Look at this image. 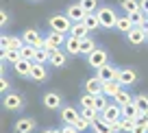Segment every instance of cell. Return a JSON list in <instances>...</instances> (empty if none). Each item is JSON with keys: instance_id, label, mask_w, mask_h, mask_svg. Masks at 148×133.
<instances>
[{"instance_id": "6da1fadb", "label": "cell", "mask_w": 148, "mask_h": 133, "mask_svg": "<svg viewBox=\"0 0 148 133\" xmlns=\"http://www.w3.org/2000/svg\"><path fill=\"white\" fill-rule=\"evenodd\" d=\"M96 15H98V20H100V26H105V28H113L116 22H118V18H120V15H116V11L111 9V7H100V9L96 11Z\"/></svg>"}, {"instance_id": "7a4b0ae2", "label": "cell", "mask_w": 148, "mask_h": 133, "mask_svg": "<svg viewBox=\"0 0 148 133\" xmlns=\"http://www.w3.org/2000/svg\"><path fill=\"white\" fill-rule=\"evenodd\" d=\"M22 39L26 46H33V48H44V44H46V39H44L39 33L35 31V28H28V31L22 33Z\"/></svg>"}, {"instance_id": "3957f363", "label": "cell", "mask_w": 148, "mask_h": 133, "mask_svg": "<svg viewBox=\"0 0 148 133\" xmlns=\"http://www.w3.org/2000/svg\"><path fill=\"white\" fill-rule=\"evenodd\" d=\"M65 41V33H57V31H52L50 35L46 37V44H44V48L46 50H50V55L55 50H59V46Z\"/></svg>"}, {"instance_id": "277c9868", "label": "cell", "mask_w": 148, "mask_h": 133, "mask_svg": "<svg viewBox=\"0 0 148 133\" xmlns=\"http://www.w3.org/2000/svg\"><path fill=\"white\" fill-rule=\"evenodd\" d=\"M102 120L105 122H116V120H122V107L120 105H116V103H109V107H107L105 111H102Z\"/></svg>"}, {"instance_id": "5b68a950", "label": "cell", "mask_w": 148, "mask_h": 133, "mask_svg": "<svg viewBox=\"0 0 148 133\" xmlns=\"http://www.w3.org/2000/svg\"><path fill=\"white\" fill-rule=\"evenodd\" d=\"M50 28L52 31H57V33H68L70 28V18L68 15H52L50 18Z\"/></svg>"}, {"instance_id": "8992f818", "label": "cell", "mask_w": 148, "mask_h": 133, "mask_svg": "<svg viewBox=\"0 0 148 133\" xmlns=\"http://www.w3.org/2000/svg\"><path fill=\"white\" fill-rule=\"evenodd\" d=\"M118 72H120L118 68H113L111 63H105L102 68H98V79H100L102 83H107V81H118Z\"/></svg>"}, {"instance_id": "52a82bcc", "label": "cell", "mask_w": 148, "mask_h": 133, "mask_svg": "<svg viewBox=\"0 0 148 133\" xmlns=\"http://www.w3.org/2000/svg\"><path fill=\"white\" fill-rule=\"evenodd\" d=\"M126 37H129V41H131V44H135V46H139V44L148 41V33L144 31L142 26H133L129 33H126Z\"/></svg>"}, {"instance_id": "ba28073f", "label": "cell", "mask_w": 148, "mask_h": 133, "mask_svg": "<svg viewBox=\"0 0 148 133\" xmlns=\"http://www.w3.org/2000/svg\"><path fill=\"white\" fill-rule=\"evenodd\" d=\"M87 63L92 65V68H96V70L102 68V65L107 63V50H98V48H96V50L87 57Z\"/></svg>"}, {"instance_id": "9c48e42d", "label": "cell", "mask_w": 148, "mask_h": 133, "mask_svg": "<svg viewBox=\"0 0 148 133\" xmlns=\"http://www.w3.org/2000/svg\"><path fill=\"white\" fill-rule=\"evenodd\" d=\"M65 15H68L72 22H83L85 15H87V11H85L81 5H70V7H68V13H65Z\"/></svg>"}, {"instance_id": "30bf717a", "label": "cell", "mask_w": 148, "mask_h": 133, "mask_svg": "<svg viewBox=\"0 0 148 133\" xmlns=\"http://www.w3.org/2000/svg\"><path fill=\"white\" fill-rule=\"evenodd\" d=\"M85 94H92V96H98V94H102V81H100L98 76L87 79V83H85Z\"/></svg>"}, {"instance_id": "8fae6325", "label": "cell", "mask_w": 148, "mask_h": 133, "mask_svg": "<svg viewBox=\"0 0 148 133\" xmlns=\"http://www.w3.org/2000/svg\"><path fill=\"white\" fill-rule=\"evenodd\" d=\"M118 81H120L122 85H133V83L137 81V74H135V70L124 68V70H120V72H118Z\"/></svg>"}, {"instance_id": "7c38bea8", "label": "cell", "mask_w": 148, "mask_h": 133, "mask_svg": "<svg viewBox=\"0 0 148 133\" xmlns=\"http://www.w3.org/2000/svg\"><path fill=\"white\" fill-rule=\"evenodd\" d=\"M120 90H122V83L120 81H107V83H102V94H105V96L113 98Z\"/></svg>"}, {"instance_id": "4fadbf2b", "label": "cell", "mask_w": 148, "mask_h": 133, "mask_svg": "<svg viewBox=\"0 0 148 133\" xmlns=\"http://www.w3.org/2000/svg\"><path fill=\"white\" fill-rule=\"evenodd\" d=\"M24 105V98L20 94H7L5 96V107L7 109H20Z\"/></svg>"}, {"instance_id": "5bb4252c", "label": "cell", "mask_w": 148, "mask_h": 133, "mask_svg": "<svg viewBox=\"0 0 148 133\" xmlns=\"http://www.w3.org/2000/svg\"><path fill=\"white\" fill-rule=\"evenodd\" d=\"M33 63H35V61L20 59L18 63H15V70H18V74H20V76H31V72H33Z\"/></svg>"}, {"instance_id": "9a60e30c", "label": "cell", "mask_w": 148, "mask_h": 133, "mask_svg": "<svg viewBox=\"0 0 148 133\" xmlns=\"http://www.w3.org/2000/svg\"><path fill=\"white\" fill-rule=\"evenodd\" d=\"M33 129H35V120L33 118H22L15 122V131L18 133H31Z\"/></svg>"}, {"instance_id": "2e32d148", "label": "cell", "mask_w": 148, "mask_h": 133, "mask_svg": "<svg viewBox=\"0 0 148 133\" xmlns=\"http://www.w3.org/2000/svg\"><path fill=\"white\" fill-rule=\"evenodd\" d=\"M79 116H81V114L74 109V107H65V109L61 111V120H63L65 124H74L76 120H79Z\"/></svg>"}, {"instance_id": "e0dca14e", "label": "cell", "mask_w": 148, "mask_h": 133, "mask_svg": "<svg viewBox=\"0 0 148 133\" xmlns=\"http://www.w3.org/2000/svg\"><path fill=\"white\" fill-rule=\"evenodd\" d=\"M139 116H144V114H142V111L137 109V105H135V101H133V103H129V105H124V107H122V118H135V120H137Z\"/></svg>"}, {"instance_id": "ac0fdd59", "label": "cell", "mask_w": 148, "mask_h": 133, "mask_svg": "<svg viewBox=\"0 0 148 133\" xmlns=\"http://www.w3.org/2000/svg\"><path fill=\"white\" fill-rule=\"evenodd\" d=\"M65 48L70 50V55H79L81 52V37L70 35L68 39H65Z\"/></svg>"}, {"instance_id": "d6986e66", "label": "cell", "mask_w": 148, "mask_h": 133, "mask_svg": "<svg viewBox=\"0 0 148 133\" xmlns=\"http://www.w3.org/2000/svg\"><path fill=\"white\" fill-rule=\"evenodd\" d=\"M44 105H46L48 109H57V107L61 105V96L57 92H48L46 96H44Z\"/></svg>"}, {"instance_id": "ffe728a7", "label": "cell", "mask_w": 148, "mask_h": 133, "mask_svg": "<svg viewBox=\"0 0 148 133\" xmlns=\"http://www.w3.org/2000/svg\"><path fill=\"white\" fill-rule=\"evenodd\" d=\"M92 127H94V133H113V131H111V124L105 122V120H102V116H98V118L94 120Z\"/></svg>"}, {"instance_id": "44dd1931", "label": "cell", "mask_w": 148, "mask_h": 133, "mask_svg": "<svg viewBox=\"0 0 148 133\" xmlns=\"http://www.w3.org/2000/svg\"><path fill=\"white\" fill-rule=\"evenodd\" d=\"M113 103L120 105V107H124V105H129V103H133V96H131L129 92H124V90H120V92L113 96Z\"/></svg>"}, {"instance_id": "7402d4cb", "label": "cell", "mask_w": 148, "mask_h": 133, "mask_svg": "<svg viewBox=\"0 0 148 133\" xmlns=\"http://www.w3.org/2000/svg\"><path fill=\"white\" fill-rule=\"evenodd\" d=\"M116 28H118L120 33H129L131 28H133V22H131V18H129V15H122V18H118Z\"/></svg>"}, {"instance_id": "603a6c76", "label": "cell", "mask_w": 148, "mask_h": 133, "mask_svg": "<svg viewBox=\"0 0 148 133\" xmlns=\"http://www.w3.org/2000/svg\"><path fill=\"white\" fill-rule=\"evenodd\" d=\"M87 26H85L83 22H76L74 24L72 28H70V35H74V37H81V39H85V37H87Z\"/></svg>"}, {"instance_id": "cb8c5ba5", "label": "cell", "mask_w": 148, "mask_h": 133, "mask_svg": "<svg viewBox=\"0 0 148 133\" xmlns=\"http://www.w3.org/2000/svg\"><path fill=\"white\" fill-rule=\"evenodd\" d=\"M31 79H35V81H46V68H44V63H33Z\"/></svg>"}, {"instance_id": "d4e9b609", "label": "cell", "mask_w": 148, "mask_h": 133, "mask_svg": "<svg viewBox=\"0 0 148 133\" xmlns=\"http://www.w3.org/2000/svg\"><path fill=\"white\" fill-rule=\"evenodd\" d=\"M120 5H122V9L126 11V15L139 11V0H120Z\"/></svg>"}, {"instance_id": "484cf974", "label": "cell", "mask_w": 148, "mask_h": 133, "mask_svg": "<svg viewBox=\"0 0 148 133\" xmlns=\"http://www.w3.org/2000/svg\"><path fill=\"white\" fill-rule=\"evenodd\" d=\"M83 24L87 26V31H94V28L100 26V20H98L96 13H87V15H85V20H83Z\"/></svg>"}, {"instance_id": "4316f807", "label": "cell", "mask_w": 148, "mask_h": 133, "mask_svg": "<svg viewBox=\"0 0 148 133\" xmlns=\"http://www.w3.org/2000/svg\"><path fill=\"white\" fill-rule=\"evenodd\" d=\"M50 63H52V68H63L65 65V55L61 50H55L50 55Z\"/></svg>"}, {"instance_id": "83f0119b", "label": "cell", "mask_w": 148, "mask_h": 133, "mask_svg": "<svg viewBox=\"0 0 148 133\" xmlns=\"http://www.w3.org/2000/svg\"><path fill=\"white\" fill-rule=\"evenodd\" d=\"M96 50V44H94V39H89V37H85V39H81V52L83 55H92V52Z\"/></svg>"}, {"instance_id": "f1b7e54d", "label": "cell", "mask_w": 148, "mask_h": 133, "mask_svg": "<svg viewBox=\"0 0 148 133\" xmlns=\"http://www.w3.org/2000/svg\"><path fill=\"white\" fill-rule=\"evenodd\" d=\"M46 61H50V50H46V48H37V50H35V63H46Z\"/></svg>"}, {"instance_id": "f546056e", "label": "cell", "mask_w": 148, "mask_h": 133, "mask_svg": "<svg viewBox=\"0 0 148 133\" xmlns=\"http://www.w3.org/2000/svg\"><path fill=\"white\" fill-rule=\"evenodd\" d=\"M107 107H109V103H107V96H105V94H98V96H96V103H94V109H96L98 114H102Z\"/></svg>"}, {"instance_id": "4dcf8cb0", "label": "cell", "mask_w": 148, "mask_h": 133, "mask_svg": "<svg viewBox=\"0 0 148 133\" xmlns=\"http://www.w3.org/2000/svg\"><path fill=\"white\" fill-rule=\"evenodd\" d=\"M129 18H131V22H133V26H142V24H144V20H146L148 15L144 13L142 9H139V11H135V13H131Z\"/></svg>"}, {"instance_id": "1f68e13d", "label": "cell", "mask_w": 148, "mask_h": 133, "mask_svg": "<svg viewBox=\"0 0 148 133\" xmlns=\"http://www.w3.org/2000/svg\"><path fill=\"white\" fill-rule=\"evenodd\" d=\"M133 101H135V105H137V109L142 111V114L148 109V96H146V94H139V96H135Z\"/></svg>"}, {"instance_id": "d6a6232c", "label": "cell", "mask_w": 148, "mask_h": 133, "mask_svg": "<svg viewBox=\"0 0 148 133\" xmlns=\"http://www.w3.org/2000/svg\"><path fill=\"white\" fill-rule=\"evenodd\" d=\"M81 116H83V118H87L89 122H94V120H96V118H98V116H100V114H98V111L94 109V107H83V111H81Z\"/></svg>"}, {"instance_id": "836d02e7", "label": "cell", "mask_w": 148, "mask_h": 133, "mask_svg": "<svg viewBox=\"0 0 148 133\" xmlns=\"http://www.w3.org/2000/svg\"><path fill=\"white\" fill-rule=\"evenodd\" d=\"M79 5L83 7V9L87 11V13H96V11H98V5H96V0H81Z\"/></svg>"}, {"instance_id": "e575fe53", "label": "cell", "mask_w": 148, "mask_h": 133, "mask_svg": "<svg viewBox=\"0 0 148 133\" xmlns=\"http://www.w3.org/2000/svg\"><path fill=\"white\" fill-rule=\"evenodd\" d=\"M35 50H37V48H33V46H24L22 50H20V55H22V59L35 61Z\"/></svg>"}, {"instance_id": "d590c367", "label": "cell", "mask_w": 148, "mask_h": 133, "mask_svg": "<svg viewBox=\"0 0 148 133\" xmlns=\"http://www.w3.org/2000/svg\"><path fill=\"white\" fill-rule=\"evenodd\" d=\"M120 122H122V131H129L131 133L135 129V124H137V120H135V118H122Z\"/></svg>"}, {"instance_id": "8d00e7d4", "label": "cell", "mask_w": 148, "mask_h": 133, "mask_svg": "<svg viewBox=\"0 0 148 133\" xmlns=\"http://www.w3.org/2000/svg\"><path fill=\"white\" fill-rule=\"evenodd\" d=\"M89 124H92V122H89L87 118H83V116H79V120H76V122H74V127L79 129V131H85V129H87Z\"/></svg>"}, {"instance_id": "74e56055", "label": "cell", "mask_w": 148, "mask_h": 133, "mask_svg": "<svg viewBox=\"0 0 148 133\" xmlns=\"http://www.w3.org/2000/svg\"><path fill=\"white\" fill-rule=\"evenodd\" d=\"M94 103H96V96H92V94H83V98H81V105H83V107H94Z\"/></svg>"}, {"instance_id": "f35d334b", "label": "cell", "mask_w": 148, "mask_h": 133, "mask_svg": "<svg viewBox=\"0 0 148 133\" xmlns=\"http://www.w3.org/2000/svg\"><path fill=\"white\" fill-rule=\"evenodd\" d=\"M61 133H81V131L74 127V124H65V127L61 129Z\"/></svg>"}, {"instance_id": "ab89813d", "label": "cell", "mask_w": 148, "mask_h": 133, "mask_svg": "<svg viewBox=\"0 0 148 133\" xmlns=\"http://www.w3.org/2000/svg\"><path fill=\"white\" fill-rule=\"evenodd\" d=\"M9 46H11V37L2 35V37H0V48H9Z\"/></svg>"}, {"instance_id": "60d3db41", "label": "cell", "mask_w": 148, "mask_h": 133, "mask_svg": "<svg viewBox=\"0 0 148 133\" xmlns=\"http://www.w3.org/2000/svg\"><path fill=\"white\" fill-rule=\"evenodd\" d=\"M111 131H113V133H122V122H120V120L111 122Z\"/></svg>"}, {"instance_id": "b9f144b4", "label": "cell", "mask_w": 148, "mask_h": 133, "mask_svg": "<svg viewBox=\"0 0 148 133\" xmlns=\"http://www.w3.org/2000/svg\"><path fill=\"white\" fill-rule=\"evenodd\" d=\"M131 133H148V127H142V124H135V129Z\"/></svg>"}, {"instance_id": "7bdbcfd3", "label": "cell", "mask_w": 148, "mask_h": 133, "mask_svg": "<svg viewBox=\"0 0 148 133\" xmlns=\"http://www.w3.org/2000/svg\"><path fill=\"white\" fill-rule=\"evenodd\" d=\"M139 9H142L144 13L148 15V0H139Z\"/></svg>"}, {"instance_id": "ee69618b", "label": "cell", "mask_w": 148, "mask_h": 133, "mask_svg": "<svg viewBox=\"0 0 148 133\" xmlns=\"http://www.w3.org/2000/svg\"><path fill=\"white\" fill-rule=\"evenodd\" d=\"M7 87H9V81H7V79H0V92H7Z\"/></svg>"}, {"instance_id": "f6af8a7d", "label": "cell", "mask_w": 148, "mask_h": 133, "mask_svg": "<svg viewBox=\"0 0 148 133\" xmlns=\"http://www.w3.org/2000/svg\"><path fill=\"white\" fill-rule=\"evenodd\" d=\"M7 24V13H0V26H5Z\"/></svg>"}, {"instance_id": "bcb514c9", "label": "cell", "mask_w": 148, "mask_h": 133, "mask_svg": "<svg viewBox=\"0 0 148 133\" xmlns=\"http://www.w3.org/2000/svg\"><path fill=\"white\" fill-rule=\"evenodd\" d=\"M44 133H61V131H57V129H46Z\"/></svg>"}, {"instance_id": "7dc6e473", "label": "cell", "mask_w": 148, "mask_h": 133, "mask_svg": "<svg viewBox=\"0 0 148 133\" xmlns=\"http://www.w3.org/2000/svg\"><path fill=\"white\" fill-rule=\"evenodd\" d=\"M144 116H146V118H148V109H146V111H144Z\"/></svg>"}]
</instances>
